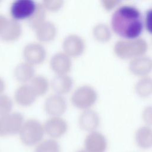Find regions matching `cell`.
I'll return each mask as SVG.
<instances>
[{"instance_id":"obj_6","label":"cell","mask_w":152,"mask_h":152,"mask_svg":"<svg viewBox=\"0 0 152 152\" xmlns=\"http://www.w3.org/2000/svg\"><path fill=\"white\" fill-rule=\"evenodd\" d=\"M37 2L34 0H15L10 8L12 19L17 21L28 19L34 13Z\"/></svg>"},{"instance_id":"obj_18","label":"cell","mask_w":152,"mask_h":152,"mask_svg":"<svg viewBox=\"0 0 152 152\" xmlns=\"http://www.w3.org/2000/svg\"><path fill=\"white\" fill-rule=\"evenodd\" d=\"M129 68L136 74H146L152 69V59L147 56L135 57L129 63Z\"/></svg>"},{"instance_id":"obj_9","label":"cell","mask_w":152,"mask_h":152,"mask_svg":"<svg viewBox=\"0 0 152 152\" xmlns=\"http://www.w3.org/2000/svg\"><path fill=\"white\" fill-rule=\"evenodd\" d=\"M45 133L53 138H58L63 136L68 130L66 121L61 116H51L44 125Z\"/></svg>"},{"instance_id":"obj_30","label":"cell","mask_w":152,"mask_h":152,"mask_svg":"<svg viewBox=\"0 0 152 152\" xmlns=\"http://www.w3.org/2000/svg\"><path fill=\"white\" fill-rule=\"evenodd\" d=\"M119 1L116 0H103L102 1L103 6L107 9H110L115 7Z\"/></svg>"},{"instance_id":"obj_1","label":"cell","mask_w":152,"mask_h":152,"mask_svg":"<svg viewBox=\"0 0 152 152\" xmlns=\"http://www.w3.org/2000/svg\"><path fill=\"white\" fill-rule=\"evenodd\" d=\"M111 24L113 30L119 35L134 39L141 33L143 21L140 10L135 6L125 4L113 12Z\"/></svg>"},{"instance_id":"obj_22","label":"cell","mask_w":152,"mask_h":152,"mask_svg":"<svg viewBox=\"0 0 152 152\" xmlns=\"http://www.w3.org/2000/svg\"><path fill=\"white\" fill-rule=\"evenodd\" d=\"M46 10L42 3H37L36 8L32 15L28 19V23L31 27L35 29L39 25L46 20Z\"/></svg>"},{"instance_id":"obj_27","label":"cell","mask_w":152,"mask_h":152,"mask_svg":"<svg viewBox=\"0 0 152 152\" xmlns=\"http://www.w3.org/2000/svg\"><path fill=\"white\" fill-rule=\"evenodd\" d=\"M41 3L46 10L55 11L61 8L64 1L62 0H44Z\"/></svg>"},{"instance_id":"obj_16","label":"cell","mask_w":152,"mask_h":152,"mask_svg":"<svg viewBox=\"0 0 152 152\" xmlns=\"http://www.w3.org/2000/svg\"><path fill=\"white\" fill-rule=\"evenodd\" d=\"M73 80L67 74H56L52 80L51 86L55 93L64 95L72 87Z\"/></svg>"},{"instance_id":"obj_33","label":"cell","mask_w":152,"mask_h":152,"mask_svg":"<svg viewBox=\"0 0 152 152\" xmlns=\"http://www.w3.org/2000/svg\"><path fill=\"white\" fill-rule=\"evenodd\" d=\"M77 152H90V151H88V150H86V149L84 148V149H81V150H78Z\"/></svg>"},{"instance_id":"obj_13","label":"cell","mask_w":152,"mask_h":152,"mask_svg":"<svg viewBox=\"0 0 152 152\" xmlns=\"http://www.w3.org/2000/svg\"><path fill=\"white\" fill-rule=\"evenodd\" d=\"M100 123V118L98 113L90 109H84L78 118L80 127L84 131L89 132L96 131Z\"/></svg>"},{"instance_id":"obj_20","label":"cell","mask_w":152,"mask_h":152,"mask_svg":"<svg viewBox=\"0 0 152 152\" xmlns=\"http://www.w3.org/2000/svg\"><path fill=\"white\" fill-rule=\"evenodd\" d=\"M135 140L140 148H150L152 147V128L148 125L138 128L135 134Z\"/></svg>"},{"instance_id":"obj_19","label":"cell","mask_w":152,"mask_h":152,"mask_svg":"<svg viewBox=\"0 0 152 152\" xmlns=\"http://www.w3.org/2000/svg\"><path fill=\"white\" fill-rule=\"evenodd\" d=\"M14 74L18 81L25 84L30 81L35 75L34 65L26 61L20 62L15 67Z\"/></svg>"},{"instance_id":"obj_17","label":"cell","mask_w":152,"mask_h":152,"mask_svg":"<svg viewBox=\"0 0 152 152\" xmlns=\"http://www.w3.org/2000/svg\"><path fill=\"white\" fill-rule=\"evenodd\" d=\"M22 32V27L18 21L8 19L0 34L1 37L5 41H13L17 39Z\"/></svg>"},{"instance_id":"obj_8","label":"cell","mask_w":152,"mask_h":152,"mask_svg":"<svg viewBox=\"0 0 152 152\" xmlns=\"http://www.w3.org/2000/svg\"><path fill=\"white\" fill-rule=\"evenodd\" d=\"M67 107L66 99L62 94L58 93L49 96L44 103L45 111L51 116H61Z\"/></svg>"},{"instance_id":"obj_21","label":"cell","mask_w":152,"mask_h":152,"mask_svg":"<svg viewBox=\"0 0 152 152\" xmlns=\"http://www.w3.org/2000/svg\"><path fill=\"white\" fill-rule=\"evenodd\" d=\"M29 84L37 96L44 94L50 85L48 79L42 75H35Z\"/></svg>"},{"instance_id":"obj_11","label":"cell","mask_w":152,"mask_h":152,"mask_svg":"<svg viewBox=\"0 0 152 152\" xmlns=\"http://www.w3.org/2000/svg\"><path fill=\"white\" fill-rule=\"evenodd\" d=\"M85 149L90 152H106L107 141L101 132L94 131L88 133L84 140Z\"/></svg>"},{"instance_id":"obj_2","label":"cell","mask_w":152,"mask_h":152,"mask_svg":"<svg viewBox=\"0 0 152 152\" xmlns=\"http://www.w3.org/2000/svg\"><path fill=\"white\" fill-rule=\"evenodd\" d=\"M45 133L43 125L36 119L24 121L19 132L21 142L27 146H33L39 143Z\"/></svg>"},{"instance_id":"obj_23","label":"cell","mask_w":152,"mask_h":152,"mask_svg":"<svg viewBox=\"0 0 152 152\" xmlns=\"http://www.w3.org/2000/svg\"><path fill=\"white\" fill-rule=\"evenodd\" d=\"M135 89L141 96L150 95L152 93V78L144 77L139 80L135 85Z\"/></svg>"},{"instance_id":"obj_15","label":"cell","mask_w":152,"mask_h":152,"mask_svg":"<svg viewBox=\"0 0 152 152\" xmlns=\"http://www.w3.org/2000/svg\"><path fill=\"white\" fill-rule=\"evenodd\" d=\"M34 30L36 37L42 42H49L53 40L57 33L56 25L49 20L44 21Z\"/></svg>"},{"instance_id":"obj_32","label":"cell","mask_w":152,"mask_h":152,"mask_svg":"<svg viewBox=\"0 0 152 152\" xmlns=\"http://www.w3.org/2000/svg\"><path fill=\"white\" fill-rule=\"evenodd\" d=\"M5 88V83L4 80L0 77V94L3 93Z\"/></svg>"},{"instance_id":"obj_29","label":"cell","mask_w":152,"mask_h":152,"mask_svg":"<svg viewBox=\"0 0 152 152\" xmlns=\"http://www.w3.org/2000/svg\"><path fill=\"white\" fill-rule=\"evenodd\" d=\"M145 24L148 30L152 33V8H149L146 11Z\"/></svg>"},{"instance_id":"obj_10","label":"cell","mask_w":152,"mask_h":152,"mask_svg":"<svg viewBox=\"0 0 152 152\" xmlns=\"http://www.w3.org/2000/svg\"><path fill=\"white\" fill-rule=\"evenodd\" d=\"M63 51L69 56L80 55L85 49V42L82 37L77 34L67 35L62 42Z\"/></svg>"},{"instance_id":"obj_4","label":"cell","mask_w":152,"mask_h":152,"mask_svg":"<svg viewBox=\"0 0 152 152\" xmlns=\"http://www.w3.org/2000/svg\"><path fill=\"white\" fill-rule=\"evenodd\" d=\"M24 121V116L19 112L0 115V137L19 134Z\"/></svg>"},{"instance_id":"obj_25","label":"cell","mask_w":152,"mask_h":152,"mask_svg":"<svg viewBox=\"0 0 152 152\" xmlns=\"http://www.w3.org/2000/svg\"><path fill=\"white\" fill-rule=\"evenodd\" d=\"M94 37L99 40L106 41L110 37V30L105 23H100L94 26L93 30Z\"/></svg>"},{"instance_id":"obj_7","label":"cell","mask_w":152,"mask_h":152,"mask_svg":"<svg viewBox=\"0 0 152 152\" xmlns=\"http://www.w3.org/2000/svg\"><path fill=\"white\" fill-rule=\"evenodd\" d=\"M23 55L25 61L34 65L44 61L46 57V50L39 42H30L24 46Z\"/></svg>"},{"instance_id":"obj_28","label":"cell","mask_w":152,"mask_h":152,"mask_svg":"<svg viewBox=\"0 0 152 152\" xmlns=\"http://www.w3.org/2000/svg\"><path fill=\"white\" fill-rule=\"evenodd\" d=\"M142 118L148 126L152 125V105L146 106L142 111Z\"/></svg>"},{"instance_id":"obj_31","label":"cell","mask_w":152,"mask_h":152,"mask_svg":"<svg viewBox=\"0 0 152 152\" xmlns=\"http://www.w3.org/2000/svg\"><path fill=\"white\" fill-rule=\"evenodd\" d=\"M8 20V18H7L5 15L0 14V34L4 29Z\"/></svg>"},{"instance_id":"obj_26","label":"cell","mask_w":152,"mask_h":152,"mask_svg":"<svg viewBox=\"0 0 152 152\" xmlns=\"http://www.w3.org/2000/svg\"><path fill=\"white\" fill-rule=\"evenodd\" d=\"M13 102L12 99L7 94H0V115L10 113L12 111Z\"/></svg>"},{"instance_id":"obj_12","label":"cell","mask_w":152,"mask_h":152,"mask_svg":"<svg viewBox=\"0 0 152 152\" xmlns=\"http://www.w3.org/2000/svg\"><path fill=\"white\" fill-rule=\"evenodd\" d=\"M50 65L56 74H67L72 67L71 58L64 51L58 52L52 56Z\"/></svg>"},{"instance_id":"obj_5","label":"cell","mask_w":152,"mask_h":152,"mask_svg":"<svg viewBox=\"0 0 152 152\" xmlns=\"http://www.w3.org/2000/svg\"><path fill=\"white\" fill-rule=\"evenodd\" d=\"M97 97V92L93 87L89 85H82L72 93L71 102L76 107L87 109L94 104Z\"/></svg>"},{"instance_id":"obj_3","label":"cell","mask_w":152,"mask_h":152,"mask_svg":"<svg viewBox=\"0 0 152 152\" xmlns=\"http://www.w3.org/2000/svg\"><path fill=\"white\" fill-rule=\"evenodd\" d=\"M147 49V42L141 37L119 40L114 46L115 53L122 58H135L140 56Z\"/></svg>"},{"instance_id":"obj_24","label":"cell","mask_w":152,"mask_h":152,"mask_svg":"<svg viewBox=\"0 0 152 152\" xmlns=\"http://www.w3.org/2000/svg\"><path fill=\"white\" fill-rule=\"evenodd\" d=\"M34 152H60V145L54 139H48L39 144Z\"/></svg>"},{"instance_id":"obj_14","label":"cell","mask_w":152,"mask_h":152,"mask_svg":"<svg viewBox=\"0 0 152 152\" xmlns=\"http://www.w3.org/2000/svg\"><path fill=\"white\" fill-rule=\"evenodd\" d=\"M37 96L33 90L30 84H23L18 87L14 92L15 101L22 106H28L32 104Z\"/></svg>"}]
</instances>
